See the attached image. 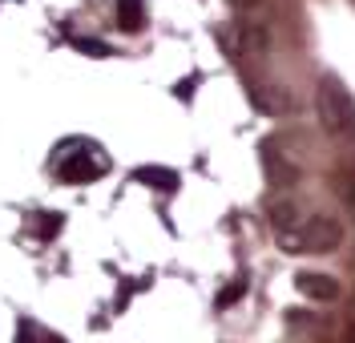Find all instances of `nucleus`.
<instances>
[{
	"instance_id": "1",
	"label": "nucleus",
	"mask_w": 355,
	"mask_h": 343,
	"mask_svg": "<svg viewBox=\"0 0 355 343\" xmlns=\"http://www.w3.org/2000/svg\"><path fill=\"white\" fill-rule=\"evenodd\" d=\"M319 121L331 134H352L355 130V101L343 89V81H335V77H323V85H319Z\"/></svg>"
},
{
	"instance_id": "2",
	"label": "nucleus",
	"mask_w": 355,
	"mask_h": 343,
	"mask_svg": "<svg viewBox=\"0 0 355 343\" xmlns=\"http://www.w3.org/2000/svg\"><path fill=\"white\" fill-rule=\"evenodd\" d=\"M53 170H57V178L61 182H93V178H101L105 174V158L93 150V146H61L57 150V158H53Z\"/></svg>"
},
{
	"instance_id": "3",
	"label": "nucleus",
	"mask_w": 355,
	"mask_h": 343,
	"mask_svg": "<svg viewBox=\"0 0 355 343\" xmlns=\"http://www.w3.org/2000/svg\"><path fill=\"white\" fill-rule=\"evenodd\" d=\"M339 238H343L339 222L327 218V214H315L299 234H283V247H291L295 254H327L339 247Z\"/></svg>"
},
{
	"instance_id": "4",
	"label": "nucleus",
	"mask_w": 355,
	"mask_h": 343,
	"mask_svg": "<svg viewBox=\"0 0 355 343\" xmlns=\"http://www.w3.org/2000/svg\"><path fill=\"white\" fill-rule=\"evenodd\" d=\"M295 287H299V291H303V295H311V299H335L339 295V283H335L331 274H299V279H295Z\"/></svg>"
},
{
	"instance_id": "5",
	"label": "nucleus",
	"mask_w": 355,
	"mask_h": 343,
	"mask_svg": "<svg viewBox=\"0 0 355 343\" xmlns=\"http://www.w3.org/2000/svg\"><path fill=\"white\" fill-rule=\"evenodd\" d=\"M117 24H121L125 33H137V28L146 24V8H141V0H117Z\"/></svg>"
},
{
	"instance_id": "6",
	"label": "nucleus",
	"mask_w": 355,
	"mask_h": 343,
	"mask_svg": "<svg viewBox=\"0 0 355 343\" xmlns=\"http://www.w3.org/2000/svg\"><path fill=\"white\" fill-rule=\"evenodd\" d=\"M133 178H137V182H150L154 190H166V194H170V190H178V174H174V170H157V166H146V170H137Z\"/></svg>"
},
{
	"instance_id": "7",
	"label": "nucleus",
	"mask_w": 355,
	"mask_h": 343,
	"mask_svg": "<svg viewBox=\"0 0 355 343\" xmlns=\"http://www.w3.org/2000/svg\"><path fill=\"white\" fill-rule=\"evenodd\" d=\"M266 174H270V182H275V186H295V182H299V170L287 166L279 154H270V158H266Z\"/></svg>"
},
{
	"instance_id": "8",
	"label": "nucleus",
	"mask_w": 355,
	"mask_h": 343,
	"mask_svg": "<svg viewBox=\"0 0 355 343\" xmlns=\"http://www.w3.org/2000/svg\"><path fill=\"white\" fill-rule=\"evenodd\" d=\"M250 97H254V105H259V109H270V114H287V105H291L283 93H263V89H254Z\"/></svg>"
},
{
	"instance_id": "9",
	"label": "nucleus",
	"mask_w": 355,
	"mask_h": 343,
	"mask_svg": "<svg viewBox=\"0 0 355 343\" xmlns=\"http://www.w3.org/2000/svg\"><path fill=\"white\" fill-rule=\"evenodd\" d=\"M270 218H275V227L287 234L291 222H295V206H275V214H270Z\"/></svg>"
},
{
	"instance_id": "10",
	"label": "nucleus",
	"mask_w": 355,
	"mask_h": 343,
	"mask_svg": "<svg viewBox=\"0 0 355 343\" xmlns=\"http://www.w3.org/2000/svg\"><path fill=\"white\" fill-rule=\"evenodd\" d=\"M239 295H243V283H234V287H226V291L218 295V307H226L230 299H239Z\"/></svg>"
},
{
	"instance_id": "11",
	"label": "nucleus",
	"mask_w": 355,
	"mask_h": 343,
	"mask_svg": "<svg viewBox=\"0 0 355 343\" xmlns=\"http://www.w3.org/2000/svg\"><path fill=\"white\" fill-rule=\"evenodd\" d=\"M343 198H347V202L355 206V174H352V178H347V186H343Z\"/></svg>"
}]
</instances>
